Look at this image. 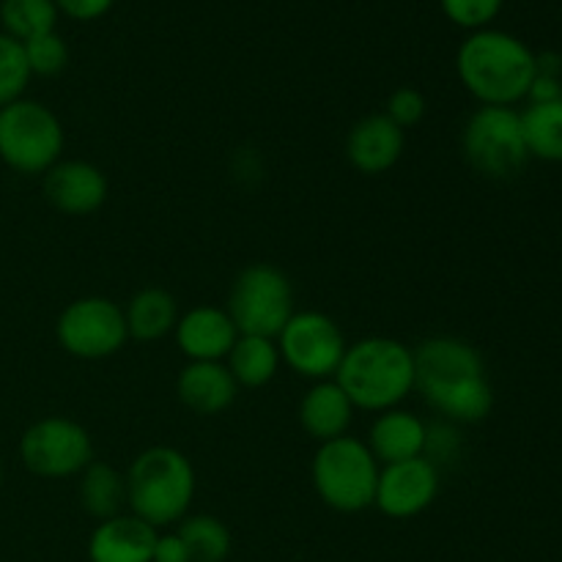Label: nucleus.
Instances as JSON below:
<instances>
[{
  "mask_svg": "<svg viewBox=\"0 0 562 562\" xmlns=\"http://www.w3.org/2000/svg\"><path fill=\"white\" fill-rule=\"evenodd\" d=\"M415 351V390L450 423H481L494 409V387L481 351L461 338L437 335Z\"/></svg>",
  "mask_w": 562,
  "mask_h": 562,
  "instance_id": "1",
  "label": "nucleus"
},
{
  "mask_svg": "<svg viewBox=\"0 0 562 562\" xmlns=\"http://www.w3.org/2000/svg\"><path fill=\"white\" fill-rule=\"evenodd\" d=\"M461 86L488 108H516L530 97L538 77V55L514 33L472 31L456 53Z\"/></svg>",
  "mask_w": 562,
  "mask_h": 562,
  "instance_id": "2",
  "label": "nucleus"
},
{
  "mask_svg": "<svg viewBox=\"0 0 562 562\" xmlns=\"http://www.w3.org/2000/svg\"><path fill=\"white\" fill-rule=\"evenodd\" d=\"M335 382L355 409L373 415L398 409L415 390V351L395 338H362L349 344Z\"/></svg>",
  "mask_w": 562,
  "mask_h": 562,
  "instance_id": "3",
  "label": "nucleus"
},
{
  "mask_svg": "<svg viewBox=\"0 0 562 562\" xmlns=\"http://www.w3.org/2000/svg\"><path fill=\"white\" fill-rule=\"evenodd\" d=\"M124 477L130 514L154 530L173 527L190 516L195 499V467L181 450L168 445L146 448L135 456Z\"/></svg>",
  "mask_w": 562,
  "mask_h": 562,
  "instance_id": "4",
  "label": "nucleus"
},
{
  "mask_svg": "<svg viewBox=\"0 0 562 562\" xmlns=\"http://www.w3.org/2000/svg\"><path fill=\"white\" fill-rule=\"evenodd\" d=\"M379 464L371 448L357 437H338L318 445L311 481L318 499L338 514H362L376 497Z\"/></svg>",
  "mask_w": 562,
  "mask_h": 562,
  "instance_id": "5",
  "label": "nucleus"
},
{
  "mask_svg": "<svg viewBox=\"0 0 562 562\" xmlns=\"http://www.w3.org/2000/svg\"><path fill=\"white\" fill-rule=\"evenodd\" d=\"M66 146L58 115L36 99H16L0 108V162L20 176H44Z\"/></svg>",
  "mask_w": 562,
  "mask_h": 562,
  "instance_id": "6",
  "label": "nucleus"
},
{
  "mask_svg": "<svg viewBox=\"0 0 562 562\" xmlns=\"http://www.w3.org/2000/svg\"><path fill=\"white\" fill-rule=\"evenodd\" d=\"M461 151L467 165L483 179L505 181L519 176L530 162L519 110L481 104L467 119L461 132Z\"/></svg>",
  "mask_w": 562,
  "mask_h": 562,
  "instance_id": "7",
  "label": "nucleus"
},
{
  "mask_svg": "<svg viewBox=\"0 0 562 562\" xmlns=\"http://www.w3.org/2000/svg\"><path fill=\"white\" fill-rule=\"evenodd\" d=\"M225 311L239 335L278 338L285 322L294 316V289L289 274L274 263H250L236 274Z\"/></svg>",
  "mask_w": 562,
  "mask_h": 562,
  "instance_id": "8",
  "label": "nucleus"
},
{
  "mask_svg": "<svg viewBox=\"0 0 562 562\" xmlns=\"http://www.w3.org/2000/svg\"><path fill=\"white\" fill-rule=\"evenodd\" d=\"M20 461L44 481L77 477L93 461V439L71 417H42L20 437Z\"/></svg>",
  "mask_w": 562,
  "mask_h": 562,
  "instance_id": "9",
  "label": "nucleus"
},
{
  "mask_svg": "<svg viewBox=\"0 0 562 562\" xmlns=\"http://www.w3.org/2000/svg\"><path fill=\"white\" fill-rule=\"evenodd\" d=\"M280 360L302 379L324 382L335 379L340 360H344L346 335L335 318L322 311H294V316L285 322L278 338Z\"/></svg>",
  "mask_w": 562,
  "mask_h": 562,
  "instance_id": "10",
  "label": "nucleus"
},
{
  "mask_svg": "<svg viewBox=\"0 0 562 562\" xmlns=\"http://www.w3.org/2000/svg\"><path fill=\"white\" fill-rule=\"evenodd\" d=\"M55 338L77 360H108L130 340L124 307L108 296H80L58 316Z\"/></svg>",
  "mask_w": 562,
  "mask_h": 562,
  "instance_id": "11",
  "label": "nucleus"
},
{
  "mask_svg": "<svg viewBox=\"0 0 562 562\" xmlns=\"http://www.w3.org/2000/svg\"><path fill=\"white\" fill-rule=\"evenodd\" d=\"M439 497V470L428 456L384 464L379 470L373 508L387 519L404 521L426 514Z\"/></svg>",
  "mask_w": 562,
  "mask_h": 562,
  "instance_id": "12",
  "label": "nucleus"
},
{
  "mask_svg": "<svg viewBox=\"0 0 562 562\" xmlns=\"http://www.w3.org/2000/svg\"><path fill=\"white\" fill-rule=\"evenodd\" d=\"M49 206L66 217H88L108 201V176L88 159H60L42 176Z\"/></svg>",
  "mask_w": 562,
  "mask_h": 562,
  "instance_id": "13",
  "label": "nucleus"
},
{
  "mask_svg": "<svg viewBox=\"0 0 562 562\" xmlns=\"http://www.w3.org/2000/svg\"><path fill=\"white\" fill-rule=\"evenodd\" d=\"M173 338L187 362H225L239 338V329L225 307L198 305L181 313Z\"/></svg>",
  "mask_w": 562,
  "mask_h": 562,
  "instance_id": "14",
  "label": "nucleus"
},
{
  "mask_svg": "<svg viewBox=\"0 0 562 562\" xmlns=\"http://www.w3.org/2000/svg\"><path fill=\"white\" fill-rule=\"evenodd\" d=\"M406 148V132L384 113L366 115L346 135V159L362 176H382L398 165Z\"/></svg>",
  "mask_w": 562,
  "mask_h": 562,
  "instance_id": "15",
  "label": "nucleus"
},
{
  "mask_svg": "<svg viewBox=\"0 0 562 562\" xmlns=\"http://www.w3.org/2000/svg\"><path fill=\"white\" fill-rule=\"evenodd\" d=\"M157 532L135 514L99 521L88 538V562H151Z\"/></svg>",
  "mask_w": 562,
  "mask_h": 562,
  "instance_id": "16",
  "label": "nucleus"
},
{
  "mask_svg": "<svg viewBox=\"0 0 562 562\" xmlns=\"http://www.w3.org/2000/svg\"><path fill=\"white\" fill-rule=\"evenodd\" d=\"M176 393L187 409L212 417L231 409L239 395V384L234 382L225 362H187L176 379Z\"/></svg>",
  "mask_w": 562,
  "mask_h": 562,
  "instance_id": "17",
  "label": "nucleus"
},
{
  "mask_svg": "<svg viewBox=\"0 0 562 562\" xmlns=\"http://www.w3.org/2000/svg\"><path fill=\"white\" fill-rule=\"evenodd\" d=\"M366 445L382 467L420 459L428 448V426L412 412L387 409L376 415Z\"/></svg>",
  "mask_w": 562,
  "mask_h": 562,
  "instance_id": "18",
  "label": "nucleus"
},
{
  "mask_svg": "<svg viewBox=\"0 0 562 562\" xmlns=\"http://www.w3.org/2000/svg\"><path fill=\"white\" fill-rule=\"evenodd\" d=\"M355 404L340 390V384L335 379H324V382H313L311 390L302 395L300 426L305 428L307 437L322 445L329 439L346 437L355 423Z\"/></svg>",
  "mask_w": 562,
  "mask_h": 562,
  "instance_id": "19",
  "label": "nucleus"
},
{
  "mask_svg": "<svg viewBox=\"0 0 562 562\" xmlns=\"http://www.w3.org/2000/svg\"><path fill=\"white\" fill-rule=\"evenodd\" d=\"M126 333L130 338L143 340V344H154L170 335L179 322V302L170 291L159 289V285H148L140 289L124 307Z\"/></svg>",
  "mask_w": 562,
  "mask_h": 562,
  "instance_id": "20",
  "label": "nucleus"
},
{
  "mask_svg": "<svg viewBox=\"0 0 562 562\" xmlns=\"http://www.w3.org/2000/svg\"><path fill=\"white\" fill-rule=\"evenodd\" d=\"M280 351L274 338H258V335H239L225 357V368L231 371L239 387H267L280 371Z\"/></svg>",
  "mask_w": 562,
  "mask_h": 562,
  "instance_id": "21",
  "label": "nucleus"
},
{
  "mask_svg": "<svg viewBox=\"0 0 562 562\" xmlns=\"http://www.w3.org/2000/svg\"><path fill=\"white\" fill-rule=\"evenodd\" d=\"M80 505L97 521L124 514L126 477L115 467L102 464V461H91L80 472Z\"/></svg>",
  "mask_w": 562,
  "mask_h": 562,
  "instance_id": "22",
  "label": "nucleus"
},
{
  "mask_svg": "<svg viewBox=\"0 0 562 562\" xmlns=\"http://www.w3.org/2000/svg\"><path fill=\"white\" fill-rule=\"evenodd\" d=\"M519 115L530 159L562 165V99L530 102Z\"/></svg>",
  "mask_w": 562,
  "mask_h": 562,
  "instance_id": "23",
  "label": "nucleus"
},
{
  "mask_svg": "<svg viewBox=\"0 0 562 562\" xmlns=\"http://www.w3.org/2000/svg\"><path fill=\"white\" fill-rule=\"evenodd\" d=\"M181 541L190 549L192 562H225L234 547L231 530L209 514H190L187 519L179 521Z\"/></svg>",
  "mask_w": 562,
  "mask_h": 562,
  "instance_id": "24",
  "label": "nucleus"
},
{
  "mask_svg": "<svg viewBox=\"0 0 562 562\" xmlns=\"http://www.w3.org/2000/svg\"><path fill=\"white\" fill-rule=\"evenodd\" d=\"M0 25H3L5 36L25 44L42 33L55 31L58 5H55V0H3L0 3Z\"/></svg>",
  "mask_w": 562,
  "mask_h": 562,
  "instance_id": "25",
  "label": "nucleus"
},
{
  "mask_svg": "<svg viewBox=\"0 0 562 562\" xmlns=\"http://www.w3.org/2000/svg\"><path fill=\"white\" fill-rule=\"evenodd\" d=\"M31 77L22 42L0 33V108L25 97Z\"/></svg>",
  "mask_w": 562,
  "mask_h": 562,
  "instance_id": "26",
  "label": "nucleus"
},
{
  "mask_svg": "<svg viewBox=\"0 0 562 562\" xmlns=\"http://www.w3.org/2000/svg\"><path fill=\"white\" fill-rule=\"evenodd\" d=\"M22 47H25V58L33 77H55L69 64V47L55 31L42 33V36L31 38Z\"/></svg>",
  "mask_w": 562,
  "mask_h": 562,
  "instance_id": "27",
  "label": "nucleus"
},
{
  "mask_svg": "<svg viewBox=\"0 0 562 562\" xmlns=\"http://www.w3.org/2000/svg\"><path fill=\"white\" fill-rule=\"evenodd\" d=\"M505 0H439L445 16L464 31H483L497 20Z\"/></svg>",
  "mask_w": 562,
  "mask_h": 562,
  "instance_id": "28",
  "label": "nucleus"
},
{
  "mask_svg": "<svg viewBox=\"0 0 562 562\" xmlns=\"http://www.w3.org/2000/svg\"><path fill=\"white\" fill-rule=\"evenodd\" d=\"M426 97H423L417 88L412 86H401L395 88L393 93H390L387 99V110H384V115H387L390 121H395V124L401 126V130H412V126L420 124L423 119H426Z\"/></svg>",
  "mask_w": 562,
  "mask_h": 562,
  "instance_id": "29",
  "label": "nucleus"
},
{
  "mask_svg": "<svg viewBox=\"0 0 562 562\" xmlns=\"http://www.w3.org/2000/svg\"><path fill=\"white\" fill-rule=\"evenodd\" d=\"M115 0H55L58 14L71 16L77 22H93L113 9Z\"/></svg>",
  "mask_w": 562,
  "mask_h": 562,
  "instance_id": "30",
  "label": "nucleus"
},
{
  "mask_svg": "<svg viewBox=\"0 0 562 562\" xmlns=\"http://www.w3.org/2000/svg\"><path fill=\"white\" fill-rule=\"evenodd\" d=\"M151 562H192L190 549L181 541L179 532H157V541H154V554Z\"/></svg>",
  "mask_w": 562,
  "mask_h": 562,
  "instance_id": "31",
  "label": "nucleus"
},
{
  "mask_svg": "<svg viewBox=\"0 0 562 562\" xmlns=\"http://www.w3.org/2000/svg\"><path fill=\"white\" fill-rule=\"evenodd\" d=\"M0 486H3V461H0Z\"/></svg>",
  "mask_w": 562,
  "mask_h": 562,
  "instance_id": "32",
  "label": "nucleus"
}]
</instances>
